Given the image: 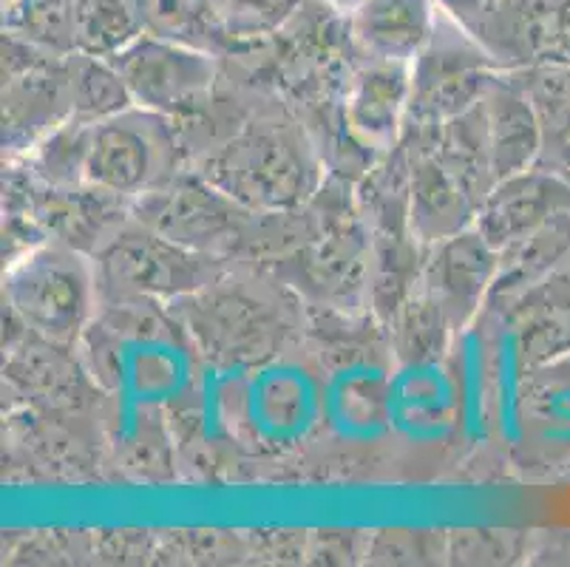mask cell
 Wrapping results in <instances>:
<instances>
[{
    "mask_svg": "<svg viewBox=\"0 0 570 567\" xmlns=\"http://www.w3.org/2000/svg\"><path fill=\"white\" fill-rule=\"evenodd\" d=\"M69 119H75L69 57L3 35V156L18 163Z\"/></svg>",
    "mask_w": 570,
    "mask_h": 567,
    "instance_id": "obj_6",
    "label": "cell"
},
{
    "mask_svg": "<svg viewBox=\"0 0 570 567\" xmlns=\"http://www.w3.org/2000/svg\"><path fill=\"white\" fill-rule=\"evenodd\" d=\"M188 156L183 128L174 117L131 106L86 123L82 187L137 202L183 174Z\"/></svg>",
    "mask_w": 570,
    "mask_h": 567,
    "instance_id": "obj_4",
    "label": "cell"
},
{
    "mask_svg": "<svg viewBox=\"0 0 570 567\" xmlns=\"http://www.w3.org/2000/svg\"><path fill=\"white\" fill-rule=\"evenodd\" d=\"M307 0H210L216 55L245 57L276 40Z\"/></svg>",
    "mask_w": 570,
    "mask_h": 567,
    "instance_id": "obj_17",
    "label": "cell"
},
{
    "mask_svg": "<svg viewBox=\"0 0 570 567\" xmlns=\"http://www.w3.org/2000/svg\"><path fill=\"white\" fill-rule=\"evenodd\" d=\"M409 165V225L423 247L474 225L480 199L414 128L401 139Z\"/></svg>",
    "mask_w": 570,
    "mask_h": 567,
    "instance_id": "obj_12",
    "label": "cell"
},
{
    "mask_svg": "<svg viewBox=\"0 0 570 567\" xmlns=\"http://www.w3.org/2000/svg\"><path fill=\"white\" fill-rule=\"evenodd\" d=\"M7 312L23 330L71 350L100 310L95 258L60 238H43L3 270Z\"/></svg>",
    "mask_w": 570,
    "mask_h": 567,
    "instance_id": "obj_3",
    "label": "cell"
},
{
    "mask_svg": "<svg viewBox=\"0 0 570 567\" xmlns=\"http://www.w3.org/2000/svg\"><path fill=\"white\" fill-rule=\"evenodd\" d=\"M111 62L128 86L134 106L174 117L176 123L207 106L216 80H222V57L157 38L151 31Z\"/></svg>",
    "mask_w": 570,
    "mask_h": 567,
    "instance_id": "obj_7",
    "label": "cell"
},
{
    "mask_svg": "<svg viewBox=\"0 0 570 567\" xmlns=\"http://www.w3.org/2000/svg\"><path fill=\"white\" fill-rule=\"evenodd\" d=\"M324 3H330V7H338V9H350V7H355L357 0H324Z\"/></svg>",
    "mask_w": 570,
    "mask_h": 567,
    "instance_id": "obj_24",
    "label": "cell"
},
{
    "mask_svg": "<svg viewBox=\"0 0 570 567\" xmlns=\"http://www.w3.org/2000/svg\"><path fill=\"white\" fill-rule=\"evenodd\" d=\"M531 97L542 128L537 165L557 170L570 182V69L511 71Z\"/></svg>",
    "mask_w": 570,
    "mask_h": 567,
    "instance_id": "obj_18",
    "label": "cell"
},
{
    "mask_svg": "<svg viewBox=\"0 0 570 567\" xmlns=\"http://www.w3.org/2000/svg\"><path fill=\"white\" fill-rule=\"evenodd\" d=\"M7 3H12V0H3V7H7Z\"/></svg>",
    "mask_w": 570,
    "mask_h": 567,
    "instance_id": "obj_25",
    "label": "cell"
},
{
    "mask_svg": "<svg viewBox=\"0 0 570 567\" xmlns=\"http://www.w3.org/2000/svg\"><path fill=\"white\" fill-rule=\"evenodd\" d=\"M500 275V250L474 225L426 247L417 284L443 310L452 330L465 332L485 310Z\"/></svg>",
    "mask_w": 570,
    "mask_h": 567,
    "instance_id": "obj_11",
    "label": "cell"
},
{
    "mask_svg": "<svg viewBox=\"0 0 570 567\" xmlns=\"http://www.w3.org/2000/svg\"><path fill=\"white\" fill-rule=\"evenodd\" d=\"M3 35L46 55H77L75 0H12L3 7Z\"/></svg>",
    "mask_w": 570,
    "mask_h": 567,
    "instance_id": "obj_20",
    "label": "cell"
},
{
    "mask_svg": "<svg viewBox=\"0 0 570 567\" xmlns=\"http://www.w3.org/2000/svg\"><path fill=\"white\" fill-rule=\"evenodd\" d=\"M500 71L474 35L443 12L432 43L412 62L409 125H440L469 111Z\"/></svg>",
    "mask_w": 570,
    "mask_h": 567,
    "instance_id": "obj_8",
    "label": "cell"
},
{
    "mask_svg": "<svg viewBox=\"0 0 570 567\" xmlns=\"http://www.w3.org/2000/svg\"><path fill=\"white\" fill-rule=\"evenodd\" d=\"M196 174L258 213L304 211L326 182V159L304 119L264 108L196 159Z\"/></svg>",
    "mask_w": 570,
    "mask_h": 567,
    "instance_id": "obj_2",
    "label": "cell"
},
{
    "mask_svg": "<svg viewBox=\"0 0 570 567\" xmlns=\"http://www.w3.org/2000/svg\"><path fill=\"white\" fill-rule=\"evenodd\" d=\"M465 29L502 71L570 69V0H500Z\"/></svg>",
    "mask_w": 570,
    "mask_h": 567,
    "instance_id": "obj_9",
    "label": "cell"
},
{
    "mask_svg": "<svg viewBox=\"0 0 570 567\" xmlns=\"http://www.w3.org/2000/svg\"><path fill=\"white\" fill-rule=\"evenodd\" d=\"M139 3L151 35L216 55L210 0H139Z\"/></svg>",
    "mask_w": 570,
    "mask_h": 567,
    "instance_id": "obj_22",
    "label": "cell"
},
{
    "mask_svg": "<svg viewBox=\"0 0 570 567\" xmlns=\"http://www.w3.org/2000/svg\"><path fill=\"white\" fill-rule=\"evenodd\" d=\"M145 31L148 26L139 0H75L77 55L114 60Z\"/></svg>",
    "mask_w": 570,
    "mask_h": 567,
    "instance_id": "obj_19",
    "label": "cell"
},
{
    "mask_svg": "<svg viewBox=\"0 0 570 567\" xmlns=\"http://www.w3.org/2000/svg\"><path fill=\"white\" fill-rule=\"evenodd\" d=\"M485 154H489L494 185L500 179L531 168L542 148L537 108L511 71H500L474 102Z\"/></svg>",
    "mask_w": 570,
    "mask_h": 567,
    "instance_id": "obj_15",
    "label": "cell"
},
{
    "mask_svg": "<svg viewBox=\"0 0 570 567\" xmlns=\"http://www.w3.org/2000/svg\"><path fill=\"white\" fill-rule=\"evenodd\" d=\"M71 102H75V119L80 123H97V119L114 117L134 106L128 86L122 82L111 60L71 55Z\"/></svg>",
    "mask_w": 570,
    "mask_h": 567,
    "instance_id": "obj_21",
    "label": "cell"
},
{
    "mask_svg": "<svg viewBox=\"0 0 570 567\" xmlns=\"http://www.w3.org/2000/svg\"><path fill=\"white\" fill-rule=\"evenodd\" d=\"M302 295L253 264H233L199 293L168 310L207 363L253 369L295 352L307 330Z\"/></svg>",
    "mask_w": 570,
    "mask_h": 567,
    "instance_id": "obj_1",
    "label": "cell"
},
{
    "mask_svg": "<svg viewBox=\"0 0 570 567\" xmlns=\"http://www.w3.org/2000/svg\"><path fill=\"white\" fill-rule=\"evenodd\" d=\"M383 330H386L389 355L397 363V369L440 363V358L449 352L454 335H458L443 310L429 299V293L420 284L392 312V319L383 324Z\"/></svg>",
    "mask_w": 570,
    "mask_h": 567,
    "instance_id": "obj_16",
    "label": "cell"
},
{
    "mask_svg": "<svg viewBox=\"0 0 570 567\" xmlns=\"http://www.w3.org/2000/svg\"><path fill=\"white\" fill-rule=\"evenodd\" d=\"M438 3L449 18H454L463 26H471L480 14L489 12L491 7H497L500 0H438Z\"/></svg>",
    "mask_w": 570,
    "mask_h": 567,
    "instance_id": "obj_23",
    "label": "cell"
},
{
    "mask_svg": "<svg viewBox=\"0 0 570 567\" xmlns=\"http://www.w3.org/2000/svg\"><path fill=\"white\" fill-rule=\"evenodd\" d=\"M100 304L170 306L199 293L233 267L230 262L190 250L131 216L95 256Z\"/></svg>",
    "mask_w": 570,
    "mask_h": 567,
    "instance_id": "obj_5",
    "label": "cell"
},
{
    "mask_svg": "<svg viewBox=\"0 0 570 567\" xmlns=\"http://www.w3.org/2000/svg\"><path fill=\"white\" fill-rule=\"evenodd\" d=\"M440 18L438 0H357L346 9V38L355 60L412 66L432 43Z\"/></svg>",
    "mask_w": 570,
    "mask_h": 567,
    "instance_id": "obj_14",
    "label": "cell"
},
{
    "mask_svg": "<svg viewBox=\"0 0 570 567\" xmlns=\"http://www.w3.org/2000/svg\"><path fill=\"white\" fill-rule=\"evenodd\" d=\"M570 213V182L546 165L497 182L476 211L474 227L494 250H508Z\"/></svg>",
    "mask_w": 570,
    "mask_h": 567,
    "instance_id": "obj_13",
    "label": "cell"
},
{
    "mask_svg": "<svg viewBox=\"0 0 570 567\" xmlns=\"http://www.w3.org/2000/svg\"><path fill=\"white\" fill-rule=\"evenodd\" d=\"M412 106V66L355 60L341 86V125L352 148L375 165L401 145Z\"/></svg>",
    "mask_w": 570,
    "mask_h": 567,
    "instance_id": "obj_10",
    "label": "cell"
}]
</instances>
